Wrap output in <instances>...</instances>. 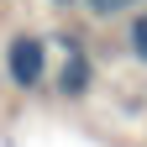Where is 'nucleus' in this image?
<instances>
[{
	"instance_id": "1",
	"label": "nucleus",
	"mask_w": 147,
	"mask_h": 147,
	"mask_svg": "<svg viewBox=\"0 0 147 147\" xmlns=\"http://www.w3.org/2000/svg\"><path fill=\"white\" fill-rule=\"evenodd\" d=\"M0 74H5V84L16 89V95H37V89H47V79H53L47 37L32 32V26L5 32V42H0Z\"/></svg>"
},
{
	"instance_id": "2",
	"label": "nucleus",
	"mask_w": 147,
	"mask_h": 147,
	"mask_svg": "<svg viewBox=\"0 0 147 147\" xmlns=\"http://www.w3.org/2000/svg\"><path fill=\"white\" fill-rule=\"evenodd\" d=\"M47 47H63L58 63H53L47 89H53L58 100H68V105L89 100V95H95V58H89L84 37H79V32H47Z\"/></svg>"
},
{
	"instance_id": "3",
	"label": "nucleus",
	"mask_w": 147,
	"mask_h": 147,
	"mask_svg": "<svg viewBox=\"0 0 147 147\" xmlns=\"http://www.w3.org/2000/svg\"><path fill=\"white\" fill-rule=\"evenodd\" d=\"M121 47H126V58H131L137 68H147V5L126 16V26H121Z\"/></svg>"
},
{
	"instance_id": "4",
	"label": "nucleus",
	"mask_w": 147,
	"mask_h": 147,
	"mask_svg": "<svg viewBox=\"0 0 147 147\" xmlns=\"http://www.w3.org/2000/svg\"><path fill=\"white\" fill-rule=\"evenodd\" d=\"M147 0H79V11L89 21H126L131 11H142Z\"/></svg>"
},
{
	"instance_id": "5",
	"label": "nucleus",
	"mask_w": 147,
	"mask_h": 147,
	"mask_svg": "<svg viewBox=\"0 0 147 147\" xmlns=\"http://www.w3.org/2000/svg\"><path fill=\"white\" fill-rule=\"evenodd\" d=\"M53 11H79V0H47Z\"/></svg>"
}]
</instances>
